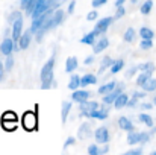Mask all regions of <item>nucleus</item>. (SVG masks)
<instances>
[{
    "instance_id": "obj_57",
    "label": "nucleus",
    "mask_w": 156,
    "mask_h": 155,
    "mask_svg": "<svg viewBox=\"0 0 156 155\" xmlns=\"http://www.w3.org/2000/svg\"><path fill=\"white\" fill-rule=\"evenodd\" d=\"M152 103H153V105L156 106V96H153V101H152Z\"/></svg>"
},
{
    "instance_id": "obj_53",
    "label": "nucleus",
    "mask_w": 156,
    "mask_h": 155,
    "mask_svg": "<svg viewBox=\"0 0 156 155\" xmlns=\"http://www.w3.org/2000/svg\"><path fill=\"white\" fill-rule=\"evenodd\" d=\"M126 3V0H115V8L117 6H121V5H124Z\"/></svg>"
},
{
    "instance_id": "obj_37",
    "label": "nucleus",
    "mask_w": 156,
    "mask_h": 155,
    "mask_svg": "<svg viewBox=\"0 0 156 155\" xmlns=\"http://www.w3.org/2000/svg\"><path fill=\"white\" fill-rule=\"evenodd\" d=\"M124 14H126V8H124V5H121V6H117V11H115L114 20H118V18L124 17Z\"/></svg>"
},
{
    "instance_id": "obj_42",
    "label": "nucleus",
    "mask_w": 156,
    "mask_h": 155,
    "mask_svg": "<svg viewBox=\"0 0 156 155\" xmlns=\"http://www.w3.org/2000/svg\"><path fill=\"white\" fill-rule=\"evenodd\" d=\"M88 154L97 155L99 154V146H97V145H90V146H88Z\"/></svg>"
},
{
    "instance_id": "obj_56",
    "label": "nucleus",
    "mask_w": 156,
    "mask_h": 155,
    "mask_svg": "<svg viewBox=\"0 0 156 155\" xmlns=\"http://www.w3.org/2000/svg\"><path fill=\"white\" fill-rule=\"evenodd\" d=\"M9 34H11V31H9V28L5 31V37H9Z\"/></svg>"
},
{
    "instance_id": "obj_54",
    "label": "nucleus",
    "mask_w": 156,
    "mask_h": 155,
    "mask_svg": "<svg viewBox=\"0 0 156 155\" xmlns=\"http://www.w3.org/2000/svg\"><path fill=\"white\" fill-rule=\"evenodd\" d=\"M149 134H150V135H156V126H155V125L152 126V129L149 131Z\"/></svg>"
},
{
    "instance_id": "obj_30",
    "label": "nucleus",
    "mask_w": 156,
    "mask_h": 155,
    "mask_svg": "<svg viewBox=\"0 0 156 155\" xmlns=\"http://www.w3.org/2000/svg\"><path fill=\"white\" fill-rule=\"evenodd\" d=\"M152 9H153V0H146L143 5H141V14L143 15H149L150 12H152Z\"/></svg>"
},
{
    "instance_id": "obj_20",
    "label": "nucleus",
    "mask_w": 156,
    "mask_h": 155,
    "mask_svg": "<svg viewBox=\"0 0 156 155\" xmlns=\"http://www.w3.org/2000/svg\"><path fill=\"white\" fill-rule=\"evenodd\" d=\"M123 40H124L126 43H133V41L136 40V31H135L133 28H127V29L124 31Z\"/></svg>"
},
{
    "instance_id": "obj_36",
    "label": "nucleus",
    "mask_w": 156,
    "mask_h": 155,
    "mask_svg": "<svg viewBox=\"0 0 156 155\" xmlns=\"http://www.w3.org/2000/svg\"><path fill=\"white\" fill-rule=\"evenodd\" d=\"M37 2H38V0H27V3H26V6H24V11H26L27 15L32 14V11H34L35 6H37Z\"/></svg>"
},
{
    "instance_id": "obj_8",
    "label": "nucleus",
    "mask_w": 156,
    "mask_h": 155,
    "mask_svg": "<svg viewBox=\"0 0 156 155\" xmlns=\"http://www.w3.org/2000/svg\"><path fill=\"white\" fill-rule=\"evenodd\" d=\"M90 96H91V93L88 91V90H83V88H76V90H73V94H71V101L73 102H85V101H88L90 99Z\"/></svg>"
},
{
    "instance_id": "obj_47",
    "label": "nucleus",
    "mask_w": 156,
    "mask_h": 155,
    "mask_svg": "<svg viewBox=\"0 0 156 155\" xmlns=\"http://www.w3.org/2000/svg\"><path fill=\"white\" fill-rule=\"evenodd\" d=\"M133 98H136L138 101H141V99H144L146 98V91L143 90V91H133V94H132Z\"/></svg>"
},
{
    "instance_id": "obj_38",
    "label": "nucleus",
    "mask_w": 156,
    "mask_h": 155,
    "mask_svg": "<svg viewBox=\"0 0 156 155\" xmlns=\"http://www.w3.org/2000/svg\"><path fill=\"white\" fill-rule=\"evenodd\" d=\"M153 47V40H141V49L143 50H149Z\"/></svg>"
},
{
    "instance_id": "obj_5",
    "label": "nucleus",
    "mask_w": 156,
    "mask_h": 155,
    "mask_svg": "<svg viewBox=\"0 0 156 155\" xmlns=\"http://www.w3.org/2000/svg\"><path fill=\"white\" fill-rule=\"evenodd\" d=\"M21 123H23V126H24L26 131H35L37 129V125H38V117H37L35 113L27 111V113L23 114Z\"/></svg>"
},
{
    "instance_id": "obj_6",
    "label": "nucleus",
    "mask_w": 156,
    "mask_h": 155,
    "mask_svg": "<svg viewBox=\"0 0 156 155\" xmlns=\"http://www.w3.org/2000/svg\"><path fill=\"white\" fill-rule=\"evenodd\" d=\"M124 88H126V84H123V82H117L115 87H114L109 93L103 94V103H106V105H112L114 101H115V98H117L120 93H123Z\"/></svg>"
},
{
    "instance_id": "obj_7",
    "label": "nucleus",
    "mask_w": 156,
    "mask_h": 155,
    "mask_svg": "<svg viewBox=\"0 0 156 155\" xmlns=\"http://www.w3.org/2000/svg\"><path fill=\"white\" fill-rule=\"evenodd\" d=\"M94 138H96V142H97V143H100V145L108 143V142H109V138H111L109 129H108L106 126H99V128L94 131Z\"/></svg>"
},
{
    "instance_id": "obj_48",
    "label": "nucleus",
    "mask_w": 156,
    "mask_h": 155,
    "mask_svg": "<svg viewBox=\"0 0 156 155\" xmlns=\"http://www.w3.org/2000/svg\"><path fill=\"white\" fill-rule=\"evenodd\" d=\"M20 15H21V12H20V11H15V12H12V14L9 15V18H8V21H9V23H12V21H14L15 18H18Z\"/></svg>"
},
{
    "instance_id": "obj_23",
    "label": "nucleus",
    "mask_w": 156,
    "mask_h": 155,
    "mask_svg": "<svg viewBox=\"0 0 156 155\" xmlns=\"http://www.w3.org/2000/svg\"><path fill=\"white\" fill-rule=\"evenodd\" d=\"M140 35H141V40H153V37H155V32H153L150 28H147V26H143V28L140 29Z\"/></svg>"
},
{
    "instance_id": "obj_13",
    "label": "nucleus",
    "mask_w": 156,
    "mask_h": 155,
    "mask_svg": "<svg viewBox=\"0 0 156 155\" xmlns=\"http://www.w3.org/2000/svg\"><path fill=\"white\" fill-rule=\"evenodd\" d=\"M30 40H32V32H30L29 29H27L26 32H21V35H20V38H18V47H20L21 50L27 49L29 44H30Z\"/></svg>"
},
{
    "instance_id": "obj_22",
    "label": "nucleus",
    "mask_w": 156,
    "mask_h": 155,
    "mask_svg": "<svg viewBox=\"0 0 156 155\" xmlns=\"http://www.w3.org/2000/svg\"><path fill=\"white\" fill-rule=\"evenodd\" d=\"M96 40H97V35H96L94 32H88V34H85V35L80 38V43H82V44L93 46V44L96 43Z\"/></svg>"
},
{
    "instance_id": "obj_29",
    "label": "nucleus",
    "mask_w": 156,
    "mask_h": 155,
    "mask_svg": "<svg viewBox=\"0 0 156 155\" xmlns=\"http://www.w3.org/2000/svg\"><path fill=\"white\" fill-rule=\"evenodd\" d=\"M80 87V76L79 75H71L70 82H68V88L70 90H76Z\"/></svg>"
},
{
    "instance_id": "obj_58",
    "label": "nucleus",
    "mask_w": 156,
    "mask_h": 155,
    "mask_svg": "<svg viewBox=\"0 0 156 155\" xmlns=\"http://www.w3.org/2000/svg\"><path fill=\"white\" fill-rule=\"evenodd\" d=\"M130 3H133V5H135V3H138V0H130Z\"/></svg>"
},
{
    "instance_id": "obj_27",
    "label": "nucleus",
    "mask_w": 156,
    "mask_h": 155,
    "mask_svg": "<svg viewBox=\"0 0 156 155\" xmlns=\"http://www.w3.org/2000/svg\"><path fill=\"white\" fill-rule=\"evenodd\" d=\"M138 120H140L141 123H144L146 126H149V128L153 126V117L149 116V114H146V113H141V114L138 116Z\"/></svg>"
},
{
    "instance_id": "obj_41",
    "label": "nucleus",
    "mask_w": 156,
    "mask_h": 155,
    "mask_svg": "<svg viewBox=\"0 0 156 155\" xmlns=\"http://www.w3.org/2000/svg\"><path fill=\"white\" fill-rule=\"evenodd\" d=\"M97 17H99V12H97V11H90L88 15H87V20H88V21H94Z\"/></svg>"
},
{
    "instance_id": "obj_59",
    "label": "nucleus",
    "mask_w": 156,
    "mask_h": 155,
    "mask_svg": "<svg viewBox=\"0 0 156 155\" xmlns=\"http://www.w3.org/2000/svg\"><path fill=\"white\" fill-rule=\"evenodd\" d=\"M152 155H156V151H152Z\"/></svg>"
},
{
    "instance_id": "obj_14",
    "label": "nucleus",
    "mask_w": 156,
    "mask_h": 155,
    "mask_svg": "<svg viewBox=\"0 0 156 155\" xmlns=\"http://www.w3.org/2000/svg\"><path fill=\"white\" fill-rule=\"evenodd\" d=\"M118 126H120V129H123V131H127V132L135 129V126H133L132 120H130L129 117H126V116H121V117H118Z\"/></svg>"
},
{
    "instance_id": "obj_32",
    "label": "nucleus",
    "mask_w": 156,
    "mask_h": 155,
    "mask_svg": "<svg viewBox=\"0 0 156 155\" xmlns=\"http://www.w3.org/2000/svg\"><path fill=\"white\" fill-rule=\"evenodd\" d=\"M3 67H5V72H11L12 70V67H14V56H12V53L11 55H6V59L3 62Z\"/></svg>"
},
{
    "instance_id": "obj_25",
    "label": "nucleus",
    "mask_w": 156,
    "mask_h": 155,
    "mask_svg": "<svg viewBox=\"0 0 156 155\" xmlns=\"http://www.w3.org/2000/svg\"><path fill=\"white\" fill-rule=\"evenodd\" d=\"M136 68H138L140 72H150V73H153L155 68H156V65L152 62V61H149V62H141V64H138Z\"/></svg>"
},
{
    "instance_id": "obj_2",
    "label": "nucleus",
    "mask_w": 156,
    "mask_h": 155,
    "mask_svg": "<svg viewBox=\"0 0 156 155\" xmlns=\"http://www.w3.org/2000/svg\"><path fill=\"white\" fill-rule=\"evenodd\" d=\"M12 32H11V38L14 41V50H20L18 47V38L23 32V15H20L18 18H15L12 23Z\"/></svg>"
},
{
    "instance_id": "obj_44",
    "label": "nucleus",
    "mask_w": 156,
    "mask_h": 155,
    "mask_svg": "<svg viewBox=\"0 0 156 155\" xmlns=\"http://www.w3.org/2000/svg\"><path fill=\"white\" fill-rule=\"evenodd\" d=\"M143 154V148H136V149H129L126 151V155H141Z\"/></svg>"
},
{
    "instance_id": "obj_43",
    "label": "nucleus",
    "mask_w": 156,
    "mask_h": 155,
    "mask_svg": "<svg viewBox=\"0 0 156 155\" xmlns=\"http://www.w3.org/2000/svg\"><path fill=\"white\" fill-rule=\"evenodd\" d=\"M138 108H141V109H152V108H153V103L152 102H140L138 103Z\"/></svg>"
},
{
    "instance_id": "obj_40",
    "label": "nucleus",
    "mask_w": 156,
    "mask_h": 155,
    "mask_svg": "<svg viewBox=\"0 0 156 155\" xmlns=\"http://www.w3.org/2000/svg\"><path fill=\"white\" fill-rule=\"evenodd\" d=\"M138 103H140V101L136 99V98H130V99H127V103H126V106H129V108H136L138 106Z\"/></svg>"
},
{
    "instance_id": "obj_49",
    "label": "nucleus",
    "mask_w": 156,
    "mask_h": 155,
    "mask_svg": "<svg viewBox=\"0 0 156 155\" xmlns=\"http://www.w3.org/2000/svg\"><path fill=\"white\" fill-rule=\"evenodd\" d=\"M94 59H96V58H94V55H88V56L85 58L83 64H85V65H91V64L94 62Z\"/></svg>"
},
{
    "instance_id": "obj_12",
    "label": "nucleus",
    "mask_w": 156,
    "mask_h": 155,
    "mask_svg": "<svg viewBox=\"0 0 156 155\" xmlns=\"http://www.w3.org/2000/svg\"><path fill=\"white\" fill-rule=\"evenodd\" d=\"M12 52H14V41H12V38L11 37H5V40L0 44V53H3L6 56V55H11Z\"/></svg>"
},
{
    "instance_id": "obj_45",
    "label": "nucleus",
    "mask_w": 156,
    "mask_h": 155,
    "mask_svg": "<svg viewBox=\"0 0 156 155\" xmlns=\"http://www.w3.org/2000/svg\"><path fill=\"white\" fill-rule=\"evenodd\" d=\"M106 3H108V0H93V2H91L93 8H100V6H103Z\"/></svg>"
},
{
    "instance_id": "obj_24",
    "label": "nucleus",
    "mask_w": 156,
    "mask_h": 155,
    "mask_svg": "<svg viewBox=\"0 0 156 155\" xmlns=\"http://www.w3.org/2000/svg\"><path fill=\"white\" fill-rule=\"evenodd\" d=\"M123 67H124V59H115L112 64H111V73L112 75H117L118 72H121L123 70Z\"/></svg>"
},
{
    "instance_id": "obj_3",
    "label": "nucleus",
    "mask_w": 156,
    "mask_h": 155,
    "mask_svg": "<svg viewBox=\"0 0 156 155\" xmlns=\"http://www.w3.org/2000/svg\"><path fill=\"white\" fill-rule=\"evenodd\" d=\"M82 117H88V119H97V120H106L109 116V105L103 103L102 106H99L97 109L88 111V113H80Z\"/></svg>"
},
{
    "instance_id": "obj_50",
    "label": "nucleus",
    "mask_w": 156,
    "mask_h": 155,
    "mask_svg": "<svg viewBox=\"0 0 156 155\" xmlns=\"http://www.w3.org/2000/svg\"><path fill=\"white\" fill-rule=\"evenodd\" d=\"M74 8H76V0H73V2H70V3H68V9H67V11H68V14H70V15L74 12Z\"/></svg>"
},
{
    "instance_id": "obj_33",
    "label": "nucleus",
    "mask_w": 156,
    "mask_h": 155,
    "mask_svg": "<svg viewBox=\"0 0 156 155\" xmlns=\"http://www.w3.org/2000/svg\"><path fill=\"white\" fill-rule=\"evenodd\" d=\"M150 138H152V135L149 132H138V145L140 143L141 145H147L150 142Z\"/></svg>"
},
{
    "instance_id": "obj_11",
    "label": "nucleus",
    "mask_w": 156,
    "mask_h": 155,
    "mask_svg": "<svg viewBox=\"0 0 156 155\" xmlns=\"http://www.w3.org/2000/svg\"><path fill=\"white\" fill-rule=\"evenodd\" d=\"M64 18H65V12H64V9H61V8L53 9V14H52V17H50L53 28H58V26L64 21Z\"/></svg>"
},
{
    "instance_id": "obj_34",
    "label": "nucleus",
    "mask_w": 156,
    "mask_h": 155,
    "mask_svg": "<svg viewBox=\"0 0 156 155\" xmlns=\"http://www.w3.org/2000/svg\"><path fill=\"white\" fill-rule=\"evenodd\" d=\"M127 143L129 145H138V132L135 129L127 132Z\"/></svg>"
},
{
    "instance_id": "obj_17",
    "label": "nucleus",
    "mask_w": 156,
    "mask_h": 155,
    "mask_svg": "<svg viewBox=\"0 0 156 155\" xmlns=\"http://www.w3.org/2000/svg\"><path fill=\"white\" fill-rule=\"evenodd\" d=\"M127 99H129V96L123 91V93H120V94L115 98V101H114V103H112V105H114L117 109H121V108H124V106H126Z\"/></svg>"
},
{
    "instance_id": "obj_55",
    "label": "nucleus",
    "mask_w": 156,
    "mask_h": 155,
    "mask_svg": "<svg viewBox=\"0 0 156 155\" xmlns=\"http://www.w3.org/2000/svg\"><path fill=\"white\" fill-rule=\"evenodd\" d=\"M26 3H27V0H20V5H21V8H23V9H24Z\"/></svg>"
},
{
    "instance_id": "obj_4",
    "label": "nucleus",
    "mask_w": 156,
    "mask_h": 155,
    "mask_svg": "<svg viewBox=\"0 0 156 155\" xmlns=\"http://www.w3.org/2000/svg\"><path fill=\"white\" fill-rule=\"evenodd\" d=\"M112 23H114V17H105V18H100V20L96 23L93 32H94L97 37L106 35V32H108V29H109V26H111Z\"/></svg>"
},
{
    "instance_id": "obj_52",
    "label": "nucleus",
    "mask_w": 156,
    "mask_h": 155,
    "mask_svg": "<svg viewBox=\"0 0 156 155\" xmlns=\"http://www.w3.org/2000/svg\"><path fill=\"white\" fill-rule=\"evenodd\" d=\"M108 152H109V146L105 143L103 148H102V149H99V154H108Z\"/></svg>"
},
{
    "instance_id": "obj_51",
    "label": "nucleus",
    "mask_w": 156,
    "mask_h": 155,
    "mask_svg": "<svg viewBox=\"0 0 156 155\" xmlns=\"http://www.w3.org/2000/svg\"><path fill=\"white\" fill-rule=\"evenodd\" d=\"M5 73H6V72H5V67H3V62L0 61V82L3 81V78H5Z\"/></svg>"
},
{
    "instance_id": "obj_1",
    "label": "nucleus",
    "mask_w": 156,
    "mask_h": 155,
    "mask_svg": "<svg viewBox=\"0 0 156 155\" xmlns=\"http://www.w3.org/2000/svg\"><path fill=\"white\" fill-rule=\"evenodd\" d=\"M55 61H56V53H53L52 56L47 59V62L43 65V68H41L40 79H41V88H43V90H49V88H52L53 85H56L55 81H53Z\"/></svg>"
},
{
    "instance_id": "obj_10",
    "label": "nucleus",
    "mask_w": 156,
    "mask_h": 155,
    "mask_svg": "<svg viewBox=\"0 0 156 155\" xmlns=\"http://www.w3.org/2000/svg\"><path fill=\"white\" fill-rule=\"evenodd\" d=\"M108 46H109V40H108V37L102 35V37H100L99 40H96V43L93 44V53H94V55L102 53Z\"/></svg>"
},
{
    "instance_id": "obj_15",
    "label": "nucleus",
    "mask_w": 156,
    "mask_h": 155,
    "mask_svg": "<svg viewBox=\"0 0 156 155\" xmlns=\"http://www.w3.org/2000/svg\"><path fill=\"white\" fill-rule=\"evenodd\" d=\"M100 105L99 102H96V101H85V102H80L79 103V111L80 113H88V111H93V109H97Z\"/></svg>"
},
{
    "instance_id": "obj_28",
    "label": "nucleus",
    "mask_w": 156,
    "mask_h": 155,
    "mask_svg": "<svg viewBox=\"0 0 156 155\" xmlns=\"http://www.w3.org/2000/svg\"><path fill=\"white\" fill-rule=\"evenodd\" d=\"M112 62H114V59H112L111 56H105L103 59H102V62H100V68H99V75H103V73H105V70H106V68H109Z\"/></svg>"
},
{
    "instance_id": "obj_46",
    "label": "nucleus",
    "mask_w": 156,
    "mask_h": 155,
    "mask_svg": "<svg viewBox=\"0 0 156 155\" xmlns=\"http://www.w3.org/2000/svg\"><path fill=\"white\" fill-rule=\"evenodd\" d=\"M138 72V68H136V65L135 67H132V68H129V72H126V78L127 79H130L132 76H135V73Z\"/></svg>"
},
{
    "instance_id": "obj_18",
    "label": "nucleus",
    "mask_w": 156,
    "mask_h": 155,
    "mask_svg": "<svg viewBox=\"0 0 156 155\" xmlns=\"http://www.w3.org/2000/svg\"><path fill=\"white\" fill-rule=\"evenodd\" d=\"M79 62H77V58L76 56H68L67 61H65V72L67 73H73L76 68H77Z\"/></svg>"
},
{
    "instance_id": "obj_19",
    "label": "nucleus",
    "mask_w": 156,
    "mask_h": 155,
    "mask_svg": "<svg viewBox=\"0 0 156 155\" xmlns=\"http://www.w3.org/2000/svg\"><path fill=\"white\" fill-rule=\"evenodd\" d=\"M70 109H71V102L64 101L62 105H61V117H62V123H64V125H65V123H67V120H68Z\"/></svg>"
},
{
    "instance_id": "obj_16",
    "label": "nucleus",
    "mask_w": 156,
    "mask_h": 155,
    "mask_svg": "<svg viewBox=\"0 0 156 155\" xmlns=\"http://www.w3.org/2000/svg\"><path fill=\"white\" fill-rule=\"evenodd\" d=\"M97 84V76L93 73H85L83 76H80V87H88V85H94Z\"/></svg>"
},
{
    "instance_id": "obj_26",
    "label": "nucleus",
    "mask_w": 156,
    "mask_h": 155,
    "mask_svg": "<svg viewBox=\"0 0 156 155\" xmlns=\"http://www.w3.org/2000/svg\"><path fill=\"white\" fill-rule=\"evenodd\" d=\"M115 84H117L115 81H111V82H106V84H103V85H100V87H99V90H97V91H99V94H100V96H103V94H106V93H109V91L115 87Z\"/></svg>"
},
{
    "instance_id": "obj_9",
    "label": "nucleus",
    "mask_w": 156,
    "mask_h": 155,
    "mask_svg": "<svg viewBox=\"0 0 156 155\" xmlns=\"http://www.w3.org/2000/svg\"><path fill=\"white\" fill-rule=\"evenodd\" d=\"M93 135V128H91V123L85 122L79 126V131H77V138L79 140H87Z\"/></svg>"
},
{
    "instance_id": "obj_31",
    "label": "nucleus",
    "mask_w": 156,
    "mask_h": 155,
    "mask_svg": "<svg viewBox=\"0 0 156 155\" xmlns=\"http://www.w3.org/2000/svg\"><path fill=\"white\" fill-rule=\"evenodd\" d=\"M152 75H153V73H150V72H141V73L138 75V78H136V85L141 87L149 78H152Z\"/></svg>"
},
{
    "instance_id": "obj_39",
    "label": "nucleus",
    "mask_w": 156,
    "mask_h": 155,
    "mask_svg": "<svg viewBox=\"0 0 156 155\" xmlns=\"http://www.w3.org/2000/svg\"><path fill=\"white\" fill-rule=\"evenodd\" d=\"M74 143H76V138H74V137H68V138L64 142V146H62V149H64V151H67V149H68L70 146H73Z\"/></svg>"
},
{
    "instance_id": "obj_35",
    "label": "nucleus",
    "mask_w": 156,
    "mask_h": 155,
    "mask_svg": "<svg viewBox=\"0 0 156 155\" xmlns=\"http://www.w3.org/2000/svg\"><path fill=\"white\" fill-rule=\"evenodd\" d=\"M3 128L5 129H15L17 126V120H12V119H3Z\"/></svg>"
},
{
    "instance_id": "obj_21",
    "label": "nucleus",
    "mask_w": 156,
    "mask_h": 155,
    "mask_svg": "<svg viewBox=\"0 0 156 155\" xmlns=\"http://www.w3.org/2000/svg\"><path fill=\"white\" fill-rule=\"evenodd\" d=\"M141 88L146 91V93H150V91H156V79L155 78H149L143 85H141Z\"/></svg>"
}]
</instances>
